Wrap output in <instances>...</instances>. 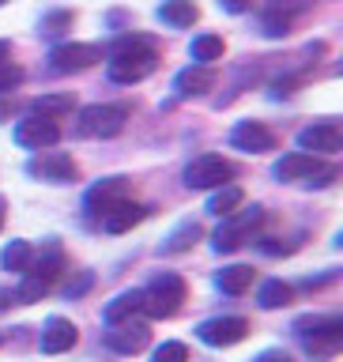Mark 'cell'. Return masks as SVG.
<instances>
[{"label": "cell", "instance_id": "1", "mask_svg": "<svg viewBox=\"0 0 343 362\" xmlns=\"http://www.w3.org/2000/svg\"><path fill=\"white\" fill-rule=\"evenodd\" d=\"M158 68V49L140 34H124V38L113 42L110 49V64L106 72L113 83H140Z\"/></svg>", "mask_w": 343, "mask_h": 362}, {"label": "cell", "instance_id": "2", "mask_svg": "<svg viewBox=\"0 0 343 362\" xmlns=\"http://www.w3.org/2000/svg\"><path fill=\"white\" fill-rule=\"evenodd\" d=\"M294 332L306 344V355L313 358H332L343 344V317L336 313H306L294 321Z\"/></svg>", "mask_w": 343, "mask_h": 362}, {"label": "cell", "instance_id": "3", "mask_svg": "<svg viewBox=\"0 0 343 362\" xmlns=\"http://www.w3.org/2000/svg\"><path fill=\"white\" fill-rule=\"evenodd\" d=\"M140 294H144V313L155 317V321H163V317H174L181 310L189 287H185V279H181L178 272H158Z\"/></svg>", "mask_w": 343, "mask_h": 362}, {"label": "cell", "instance_id": "4", "mask_svg": "<svg viewBox=\"0 0 343 362\" xmlns=\"http://www.w3.org/2000/svg\"><path fill=\"white\" fill-rule=\"evenodd\" d=\"M260 223H264V208H242V211H231L223 215L219 230L211 234V245L219 249V253H234V249H242L245 242H253V234L260 230Z\"/></svg>", "mask_w": 343, "mask_h": 362}, {"label": "cell", "instance_id": "5", "mask_svg": "<svg viewBox=\"0 0 343 362\" xmlns=\"http://www.w3.org/2000/svg\"><path fill=\"white\" fill-rule=\"evenodd\" d=\"M272 174H276L279 181H298V185H317L321 189L336 177V166L321 163V158L310 155V151H291L272 166Z\"/></svg>", "mask_w": 343, "mask_h": 362}, {"label": "cell", "instance_id": "6", "mask_svg": "<svg viewBox=\"0 0 343 362\" xmlns=\"http://www.w3.org/2000/svg\"><path fill=\"white\" fill-rule=\"evenodd\" d=\"M124 121H129V106H121V102H98V106H87L79 110V136H91V140H110V136H117L124 129Z\"/></svg>", "mask_w": 343, "mask_h": 362}, {"label": "cell", "instance_id": "7", "mask_svg": "<svg viewBox=\"0 0 343 362\" xmlns=\"http://www.w3.org/2000/svg\"><path fill=\"white\" fill-rule=\"evenodd\" d=\"M231 177H234V163L223 155H197L185 166L189 189H219V185H231Z\"/></svg>", "mask_w": 343, "mask_h": 362}, {"label": "cell", "instance_id": "8", "mask_svg": "<svg viewBox=\"0 0 343 362\" xmlns=\"http://www.w3.org/2000/svg\"><path fill=\"white\" fill-rule=\"evenodd\" d=\"M249 336V321L245 317H211V321L197 325V339L208 347H234Z\"/></svg>", "mask_w": 343, "mask_h": 362}, {"label": "cell", "instance_id": "9", "mask_svg": "<svg viewBox=\"0 0 343 362\" xmlns=\"http://www.w3.org/2000/svg\"><path fill=\"white\" fill-rule=\"evenodd\" d=\"M16 144L19 147H30V151H42V147H53L61 140V129H57L53 117H38V113H30V117L16 121Z\"/></svg>", "mask_w": 343, "mask_h": 362}, {"label": "cell", "instance_id": "10", "mask_svg": "<svg viewBox=\"0 0 343 362\" xmlns=\"http://www.w3.org/2000/svg\"><path fill=\"white\" fill-rule=\"evenodd\" d=\"M61 272H64V249H61L57 238H50V242L42 245V253H30V264H27L23 276H30L34 283H42V287L50 291Z\"/></svg>", "mask_w": 343, "mask_h": 362}, {"label": "cell", "instance_id": "11", "mask_svg": "<svg viewBox=\"0 0 343 362\" xmlns=\"http://www.w3.org/2000/svg\"><path fill=\"white\" fill-rule=\"evenodd\" d=\"M98 61H102V49L98 45H87V42H68V45H57L50 53L53 72H83V68L98 64Z\"/></svg>", "mask_w": 343, "mask_h": 362}, {"label": "cell", "instance_id": "12", "mask_svg": "<svg viewBox=\"0 0 343 362\" xmlns=\"http://www.w3.org/2000/svg\"><path fill=\"white\" fill-rule=\"evenodd\" d=\"M298 147L313 155H336L343 147V129L336 121H313L298 132Z\"/></svg>", "mask_w": 343, "mask_h": 362}, {"label": "cell", "instance_id": "13", "mask_svg": "<svg viewBox=\"0 0 343 362\" xmlns=\"http://www.w3.org/2000/svg\"><path fill=\"white\" fill-rule=\"evenodd\" d=\"M27 174L34 177H42V181H76V163H72V155H64V151H42V155H34L30 163H27Z\"/></svg>", "mask_w": 343, "mask_h": 362}, {"label": "cell", "instance_id": "14", "mask_svg": "<svg viewBox=\"0 0 343 362\" xmlns=\"http://www.w3.org/2000/svg\"><path fill=\"white\" fill-rule=\"evenodd\" d=\"M151 339V328L144 321H121V325H106V344L117 351V355H136V351L147 347Z\"/></svg>", "mask_w": 343, "mask_h": 362}, {"label": "cell", "instance_id": "15", "mask_svg": "<svg viewBox=\"0 0 343 362\" xmlns=\"http://www.w3.org/2000/svg\"><path fill=\"white\" fill-rule=\"evenodd\" d=\"M129 197V177H102L95 181V185L87 189V197H83V208L91 215H102V211H110L117 200Z\"/></svg>", "mask_w": 343, "mask_h": 362}, {"label": "cell", "instance_id": "16", "mask_svg": "<svg viewBox=\"0 0 343 362\" xmlns=\"http://www.w3.org/2000/svg\"><path fill=\"white\" fill-rule=\"evenodd\" d=\"M79 339V328L68 321V317H50V321L42 325V339L38 347L45 351V355H64V351H72Z\"/></svg>", "mask_w": 343, "mask_h": 362}, {"label": "cell", "instance_id": "17", "mask_svg": "<svg viewBox=\"0 0 343 362\" xmlns=\"http://www.w3.org/2000/svg\"><path fill=\"white\" fill-rule=\"evenodd\" d=\"M231 144L238 151H272L276 147V132L268 129L264 121H238L234 132H231Z\"/></svg>", "mask_w": 343, "mask_h": 362}, {"label": "cell", "instance_id": "18", "mask_svg": "<svg viewBox=\"0 0 343 362\" xmlns=\"http://www.w3.org/2000/svg\"><path fill=\"white\" fill-rule=\"evenodd\" d=\"M144 215H147V208H144V204H136V200H129V197H124V200H117V204H113L110 211H102L98 219H102V230H110V234H124V230H132V226L140 223Z\"/></svg>", "mask_w": 343, "mask_h": 362}, {"label": "cell", "instance_id": "19", "mask_svg": "<svg viewBox=\"0 0 343 362\" xmlns=\"http://www.w3.org/2000/svg\"><path fill=\"white\" fill-rule=\"evenodd\" d=\"M215 87V72L208 64H189L181 68L178 79H174V90L181 98H192V95H208V90Z\"/></svg>", "mask_w": 343, "mask_h": 362}, {"label": "cell", "instance_id": "20", "mask_svg": "<svg viewBox=\"0 0 343 362\" xmlns=\"http://www.w3.org/2000/svg\"><path fill=\"white\" fill-rule=\"evenodd\" d=\"M136 313H144V294L140 291H121L117 298H113L106 310H102V317H106V325H121V321H132Z\"/></svg>", "mask_w": 343, "mask_h": 362}, {"label": "cell", "instance_id": "21", "mask_svg": "<svg viewBox=\"0 0 343 362\" xmlns=\"http://www.w3.org/2000/svg\"><path fill=\"white\" fill-rule=\"evenodd\" d=\"M158 19L170 23V27H192V23L200 19V11L192 0H163V4H158Z\"/></svg>", "mask_w": 343, "mask_h": 362}, {"label": "cell", "instance_id": "22", "mask_svg": "<svg viewBox=\"0 0 343 362\" xmlns=\"http://www.w3.org/2000/svg\"><path fill=\"white\" fill-rule=\"evenodd\" d=\"M249 283H253V268L249 264H231V268H223L219 276H215V287H219L223 294H245Z\"/></svg>", "mask_w": 343, "mask_h": 362}, {"label": "cell", "instance_id": "23", "mask_svg": "<svg viewBox=\"0 0 343 362\" xmlns=\"http://www.w3.org/2000/svg\"><path fill=\"white\" fill-rule=\"evenodd\" d=\"M197 238H200V223H192V219L178 223L174 230L166 234L163 253H185V249H192V242H197Z\"/></svg>", "mask_w": 343, "mask_h": 362}, {"label": "cell", "instance_id": "24", "mask_svg": "<svg viewBox=\"0 0 343 362\" xmlns=\"http://www.w3.org/2000/svg\"><path fill=\"white\" fill-rule=\"evenodd\" d=\"M76 110V95H42V98H34V113L38 117H64V113H72Z\"/></svg>", "mask_w": 343, "mask_h": 362}, {"label": "cell", "instance_id": "25", "mask_svg": "<svg viewBox=\"0 0 343 362\" xmlns=\"http://www.w3.org/2000/svg\"><path fill=\"white\" fill-rule=\"evenodd\" d=\"M242 189H238V185H219V189H215L211 192V200H208V211L211 215H231V211H238V208H242Z\"/></svg>", "mask_w": 343, "mask_h": 362}, {"label": "cell", "instance_id": "26", "mask_svg": "<svg viewBox=\"0 0 343 362\" xmlns=\"http://www.w3.org/2000/svg\"><path fill=\"white\" fill-rule=\"evenodd\" d=\"M223 57V38L219 34H197L192 38V64H208Z\"/></svg>", "mask_w": 343, "mask_h": 362}, {"label": "cell", "instance_id": "27", "mask_svg": "<svg viewBox=\"0 0 343 362\" xmlns=\"http://www.w3.org/2000/svg\"><path fill=\"white\" fill-rule=\"evenodd\" d=\"M291 287L283 279H268V283H260V294H257V302L264 305V310H279V305H287L291 302Z\"/></svg>", "mask_w": 343, "mask_h": 362}, {"label": "cell", "instance_id": "28", "mask_svg": "<svg viewBox=\"0 0 343 362\" xmlns=\"http://www.w3.org/2000/svg\"><path fill=\"white\" fill-rule=\"evenodd\" d=\"M291 16H294V8L272 4L264 11V34H268V38H283V34H291Z\"/></svg>", "mask_w": 343, "mask_h": 362}, {"label": "cell", "instance_id": "29", "mask_svg": "<svg viewBox=\"0 0 343 362\" xmlns=\"http://www.w3.org/2000/svg\"><path fill=\"white\" fill-rule=\"evenodd\" d=\"M0 260H4V268L8 272H27V264H30V242H8L4 245V253H0Z\"/></svg>", "mask_w": 343, "mask_h": 362}, {"label": "cell", "instance_id": "30", "mask_svg": "<svg viewBox=\"0 0 343 362\" xmlns=\"http://www.w3.org/2000/svg\"><path fill=\"white\" fill-rule=\"evenodd\" d=\"M151 362H189V347L181 339H166L163 347H155Z\"/></svg>", "mask_w": 343, "mask_h": 362}, {"label": "cell", "instance_id": "31", "mask_svg": "<svg viewBox=\"0 0 343 362\" xmlns=\"http://www.w3.org/2000/svg\"><path fill=\"white\" fill-rule=\"evenodd\" d=\"M19 83H23V68H16L11 61H0V95L11 87H19Z\"/></svg>", "mask_w": 343, "mask_h": 362}, {"label": "cell", "instance_id": "32", "mask_svg": "<svg viewBox=\"0 0 343 362\" xmlns=\"http://www.w3.org/2000/svg\"><path fill=\"white\" fill-rule=\"evenodd\" d=\"M68 23H72V16H68V11H53V16L42 19V34H61Z\"/></svg>", "mask_w": 343, "mask_h": 362}, {"label": "cell", "instance_id": "33", "mask_svg": "<svg viewBox=\"0 0 343 362\" xmlns=\"http://www.w3.org/2000/svg\"><path fill=\"white\" fill-rule=\"evenodd\" d=\"M253 362H294V358H291L283 347H268V351H260V355H257Z\"/></svg>", "mask_w": 343, "mask_h": 362}, {"label": "cell", "instance_id": "34", "mask_svg": "<svg viewBox=\"0 0 343 362\" xmlns=\"http://www.w3.org/2000/svg\"><path fill=\"white\" fill-rule=\"evenodd\" d=\"M8 305H16V291H11V287H0V313H4Z\"/></svg>", "mask_w": 343, "mask_h": 362}, {"label": "cell", "instance_id": "35", "mask_svg": "<svg viewBox=\"0 0 343 362\" xmlns=\"http://www.w3.org/2000/svg\"><path fill=\"white\" fill-rule=\"evenodd\" d=\"M219 4H223L226 11H245V8H249V0H219Z\"/></svg>", "mask_w": 343, "mask_h": 362}, {"label": "cell", "instance_id": "36", "mask_svg": "<svg viewBox=\"0 0 343 362\" xmlns=\"http://www.w3.org/2000/svg\"><path fill=\"white\" fill-rule=\"evenodd\" d=\"M4 57H8V42H0V61H4Z\"/></svg>", "mask_w": 343, "mask_h": 362}, {"label": "cell", "instance_id": "37", "mask_svg": "<svg viewBox=\"0 0 343 362\" xmlns=\"http://www.w3.org/2000/svg\"><path fill=\"white\" fill-rule=\"evenodd\" d=\"M0 226H4V200H0Z\"/></svg>", "mask_w": 343, "mask_h": 362}, {"label": "cell", "instance_id": "38", "mask_svg": "<svg viewBox=\"0 0 343 362\" xmlns=\"http://www.w3.org/2000/svg\"><path fill=\"white\" fill-rule=\"evenodd\" d=\"M0 4H4V0H0Z\"/></svg>", "mask_w": 343, "mask_h": 362}]
</instances>
